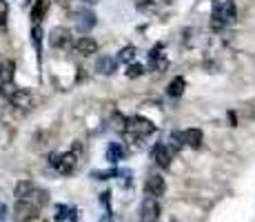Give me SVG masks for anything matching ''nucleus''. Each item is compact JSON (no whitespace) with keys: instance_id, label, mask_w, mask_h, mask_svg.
<instances>
[{"instance_id":"4468645a","label":"nucleus","mask_w":255,"mask_h":222,"mask_svg":"<svg viewBox=\"0 0 255 222\" xmlns=\"http://www.w3.org/2000/svg\"><path fill=\"white\" fill-rule=\"evenodd\" d=\"M33 189H36V185H33L32 180H18L14 193H16L18 200H29V196L33 193Z\"/></svg>"},{"instance_id":"cd10ccee","label":"nucleus","mask_w":255,"mask_h":222,"mask_svg":"<svg viewBox=\"0 0 255 222\" xmlns=\"http://www.w3.org/2000/svg\"><path fill=\"white\" fill-rule=\"evenodd\" d=\"M87 2H89V5H96V2H98V0H87Z\"/></svg>"},{"instance_id":"412c9836","label":"nucleus","mask_w":255,"mask_h":222,"mask_svg":"<svg viewBox=\"0 0 255 222\" xmlns=\"http://www.w3.org/2000/svg\"><path fill=\"white\" fill-rule=\"evenodd\" d=\"M42 36H45L42 27H40V25H33V29H32V40H33V45H36L38 56H40V51H42Z\"/></svg>"},{"instance_id":"bb28decb","label":"nucleus","mask_w":255,"mask_h":222,"mask_svg":"<svg viewBox=\"0 0 255 222\" xmlns=\"http://www.w3.org/2000/svg\"><path fill=\"white\" fill-rule=\"evenodd\" d=\"M5 218H7V206H5V205H0V222L5 220Z\"/></svg>"},{"instance_id":"9d476101","label":"nucleus","mask_w":255,"mask_h":222,"mask_svg":"<svg viewBox=\"0 0 255 222\" xmlns=\"http://www.w3.org/2000/svg\"><path fill=\"white\" fill-rule=\"evenodd\" d=\"M73 49H76V53H80V56H94V53H98V40H94L91 36H82L80 40H76V45H73Z\"/></svg>"},{"instance_id":"2eb2a0df","label":"nucleus","mask_w":255,"mask_h":222,"mask_svg":"<svg viewBox=\"0 0 255 222\" xmlns=\"http://www.w3.org/2000/svg\"><path fill=\"white\" fill-rule=\"evenodd\" d=\"M125 156H127V151L120 143H111L109 147H107V160H109L111 164H118L120 160H125Z\"/></svg>"},{"instance_id":"ddd939ff","label":"nucleus","mask_w":255,"mask_h":222,"mask_svg":"<svg viewBox=\"0 0 255 222\" xmlns=\"http://www.w3.org/2000/svg\"><path fill=\"white\" fill-rule=\"evenodd\" d=\"M49 5H51V0H36V2H33V7H32V22L33 25H40V20L47 16Z\"/></svg>"},{"instance_id":"b1692460","label":"nucleus","mask_w":255,"mask_h":222,"mask_svg":"<svg viewBox=\"0 0 255 222\" xmlns=\"http://www.w3.org/2000/svg\"><path fill=\"white\" fill-rule=\"evenodd\" d=\"M127 122H129V118L120 116V113H113V127L118 129V131H125L127 133Z\"/></svg>"},{"instance_id":"7ed1b4c3","label":"nucleus","mask_w":255,"mask_h":222,"mask_svg":"<svg viewBox=\"0 0 255 222\" xmlns=\"http://www.w3.org/2000/svg\"><path fill=\"white\" fill-rule=\"evenodd\" d=\"M0 94L5 95L14 107H22V109H27V107L33 105V98L27 89H18V87H14V85H2Z\"/></svg>"},{"instance_id":"a211bd4d","label":"nucleus","mask_w":255,"mask_h":222,"mask_svg":"<svg viewBox=\"0 0 255 222\" xmlns=\"http://www.w3.org/2000/svg\"><path fill=\"white\" fill-rule=\"evenodd\" d=\"M14 63L11 60H5V63H0V80H2V85H11V80H14Z\"/></svg>"},{"instance_id":"f8f14e48","label":"nucleus","mask_w":255,"mask_h":222,"mask_svg":"<svg viewBox=\"0 0 255 222\" xmlns=\"http://www.w3.org/2000/svg\"><path fill=\"white\" fill-rule=\"evenodd\" d=\"M180 138H182V144L198 149L200 144H202V140H204V133L200 131V129L193 127V129H184V131H180Z\"/></svg>"},{"instance_id":"393cba45","label":"nucleus","mask_w":255,"mask_h":222,"mask_svg":"<svg viewBox=\"0 0 255 222\" xmlns=\"http://www.w3.org/2000/svg\"><path fill=\"white\" fill-rule=\"evenodd\" d=\"M7 14H9V5H7L5 0H0V27L7 22Z\"/></svg>"},{"instance_id":"6e6552de","label":"nucleus","mask_w":255,"mask_h":222,"mask_svg":"<svg viewBox=\"0 0 255 222\" xmlns=\"http://www.w3.org/2000/svg\"><path fill=\"white\" fill-rule=\"evenodd\" d=\"M160 218V205H158V198H149L146 196L142 200L140 206V222H158Z\"/></svg>"},{"instance_id":"c85d7f7f","label":"nucleus","mask_w":255,"mask_h":222,"mask_svg":"<svg viewBox=\"0 0 255 222\" xmlns=\"http://www.w3.org/2000/svg\"><path fill=\"white\" fill-rule=\"evenodd\" d=\"M171 222H177V220H171Z\"/></svg>"},{"instance_id":"6ab92c4d","label":"nucleus","mask_w":255,"mask_h":222,"mask_svg":"<svg viewBox=\"0 0 255 222\" xmlns=\"http://www.w3.org/2000/svg\"><path fill=\"white\" fill-rule=\"evenodd\" d=\"M136 56H138V49L136 47H125V49H120L118 51V63H125V64H133V60H136Z\"/></svg>"},{"instance_id":"5701e85b","label":"nucleus","mask_w":255,"mask_h":222,"mask_svg":"<svg viewBox=\"0 0 255 222\" xmlns=\"http://www.w3.org/2000/svg\"><path fill=\"white\" fill-rule=\"evenodd\" d=\"M142 74H146V71L140 63H133L127 67V78H138V76H142Z\"/></svg>"},{"instance_id":"aec40b11","label":"nucleus","mask_w":255,"mask_h":222,"mask_svg":"<svg viewBox=\"0 0 255 222\" xmlns=\"http://www.w3.org/2000/svg\"><path fill=\"white\" fill-rule=\"evenodd\" d=\"M29 202H32V205H36L38 209H40V206H45V205H49V193L45 189H33V193L32 196H29Z\"/></svg>"},{"instance_id":"1a4fd4ad","label":"nucleus","mask_w":255,"mask_h":222,"mask_svg":"<svg viewBox=\"0 0 255 222\" xmlns=\"http://www.w3.org/2000/svg\"><path fill=\"white\" fill-rule=\"evenodd\" d=\"M164 191H167V182H164V178H162V175L153 174V175H149V178H146V182H144V196L160 198V196H164Z\"/></svg>"},{"instance_id":"a878e982","label":"nucleus","mask_w":255,"mask_h":222,"mask_svg":"<svg viewBox=\"0 0 255 222\" xmlns=\"http://www.w3.org/2000/svg\"><path fill=\"white\" fill-rule=\"evenodd\" d=\"M109 191H104L102 196H100V205H104V209H107V213H111V206H109Z\"/></svg>"},{"instance_id":"9b49d317","label":"nucleus","mask_w":255,"mask_h":222,"mask_svg":"<svg viewBox=\"0 0 255 222\" xmlns=\"http://www.w3.org/2000/svg\"><path fill=\"white\" fill-rule=\"evenodd\" d=\"M115 69H118V58H113V56H100L96 60V71L102 76L115 74Z\"/></svg>"},{"instance_id":"f3484780","label":"nucleus","mask_w":255,"mask_h":222,"mask_svg":"<svg viewBox=\"0 0 255 222\" xmlns=\"http://www.w3.org/2000/svg\"><path fill=\"white\" fill-rule=\"evenodd\" d=\"M96 27V14L94 11H82L78 16V29L82 33H87V32H91Z\"/></svg>"},{"instance_id":"4be33fe9","label":"nucleus","mask_w":255,"mask_h":222,"mask_svg":"<svg viewBox=\"0 0 255 222\" xmlns=\"http://www.w3.org/2000/svg\"><path fill=\"white\" fill-rule=\"evenodd\" d=\"M91 178H96V180L120 178V171H118V169H109V171H91Z\"/></svg>"},{"instance_id":"dca6fc26","label":"nucleus","mask_w":255,"mask_h":222,"mask_svg":"<svg viewBox=\"0 0 255 222\" xmlns=\"http://www.w3.org/2000/svg\"><path fill=\"white\" fill-rule=\"evenodd\" d=\"M184 89H187V80H184L182 76H175V78L169 82L167 94L171 95V98H180V95L184 94Z\"/></svg>"},{"instance_id":"f257e3e1","label":"nucleus","mask_w":255,"mask_h":222,"mask_svg":"<svg viewBox=\"0 0 255 222\" xmlns=\"http://www.w3.org/2000/svg\"><path fill=\"white\" fill-rule=\"evenodd\" d=\"M211 25L213 29H222L226 25H233L235 18H238V9H235L233 0H213V7H211Z\"/></svg>"},{"instance_id":"c756f323","label":"nucleus","mask_w":255,"mask_h":222,"mask_svg":"<svg viewBox=\"0 0 255 222\" xmlns=\"http://www.w3.org/2000/svg\"><path fill=\"white\" fill-rule=\"evenodd\" d=\"M0 85H2V80H0Z\"/></svg>"},{"instance_id":"0eeeda50","label":"nucleus","mask_w":255,"mask_h":222,"mask_svg":"<svg viewBox=\"0 0 255 222\" xmlns=\"http://www.w3.org/2000/svg\"><path fill=\"white\" fill-rule=\"evenodd\" d=\"M49 45L56 47V49H69L76 43L71 40V32H69V29H64V27H56V29L49 32Z\"/></svg>"},{"instance_id":"423d86ee","label":"nucleus","mask_w":255,"mask_h":222,"mask_svg":"<svg viewBox=\"0 0 255 222\" xmlns=\"http://www.w3.org/2000/svg\"><path fill=\"white\" fill-rule=\"evenodd\" d=\"M173 156H175V149H173L171 144L160 143V144H156V147L151 149V158L160 164L162 169H169V167H171Z\"/></svg>"},{"instance_id":"39448f33","label":"nucleus","mask_w":255,"mask_h":222,"mask_svg":"<svg viewBox=\"0 0 255 222\" xmlns=\"http://www.w3.org/2000/svg\"><path fill=\"white\" fill-rule=\"evenodd\" d=\"M38 218V206L29 200H18L14 205V222H32Z\"/></svg>"},{"instance_id":"20e7f679","label":"nucleus","mask_w":255,"mask_h":222,"mask_svg":"<svg viewBox=\"0 0 255 222\" xmlns=\"http://www.w3.org/2000/svg\"><path fill=\"white\" fill-rule=\"evenodd\" d=\"M153 131H156V125L144 116H133L127 122V133H133V136H138V138L151 136Z\"/></svg>"},{"instance_id":"f03ea898","label":"nucleus","mask_w":255,"mask_h":222,"mask_svg":"<svg viewBox=\"0 0 255 222\" xmlns=\"http://www.w3.org/2000/svg\"><path fill=\"white\" fill-rule=\"evenodd\" d=\"M49 164L56 167L60 175H71L76 171V164H78V156L73 151H67V154H51L49 156Z\"/></svg>"}]
</instances>
